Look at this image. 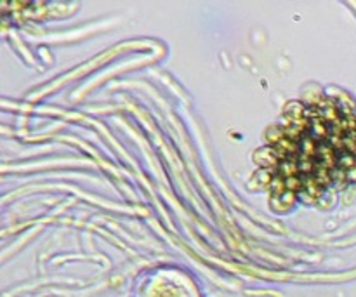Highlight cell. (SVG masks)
I'll list each match as a JSON object with an SVG mask.
<instances>
[{
    "instance_id": "6da1fadb",
    "label": "cell",
    "mask_w": 356,
    "mask_h": 297,
    "mask_svg": "<svg viewBox=\"0 0 356 297\" xmlns=\"http://www.w3.org/2000/svg\"><path fill=\"white\" fill-rule=\"evenodd\" d=\"M266 153L271 197L314 203L356 183V113L334 99L292 104Z\"/></svg>"
}]
</instances>
